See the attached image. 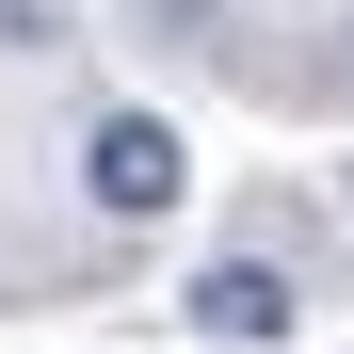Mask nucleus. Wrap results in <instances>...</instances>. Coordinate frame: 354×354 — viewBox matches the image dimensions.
<instances>
[{
  "mask_svg": "<svg viewBox=\"0 0 354 354\" xmlns=\"http://www.w3.org/2000/svg\"><path fill=\"white\" fill-rule=\"evenodd\" d=\"M81 194H97L113 225H161L177 194H194V145H177L161 113H129V97H113L97 129H81Z\"/></svg>",
  "mask_w": 354,
  "mask_h": 354,
  "instance_id": "f257e3e1",
  "label": "nucleus"
},
{
  "mask_svg": "<svg viewBox=\"0 0 354 354\" xmlns=\"http://www.w3.org/2000/svg\"><path fill=\"white\" fill-rule=\"evenodd\" d=\"M290 306H306V290H290L274 258H209L194 290H177V322H194V338H290Z\"/></svg>",
  "mask_w": 354,
  "mask_h": 354,
  "instance_id": "f03ea898",
  "label": "nucleus"
},
{
  "mask_svg": "<svg viewBox=\"0 0 354 354\" xmlns=\"http://www.w3.org/2000/svg\"><path fill=\"white\" fill-rule=\"evenodd\" d=\"M0 48H65V0H0Z\"/></svg>",
  "mask_w": 354,
  "mask_h": 354,
  "instance_id": "7ed1b4c3",
  "label": "nucleus"
}]
</instances>
